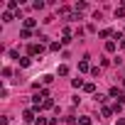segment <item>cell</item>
<instances>
[{"mask_svg":"<svg viewBox=\"0 0 125 125\" xmlns=\"http://www.w3.org/2000/svg\"><path fill=\"white\" fill-rule=\"evenodd\" d=\"M59 15H61V17H66V20H71V17H74L69 8H61V10H59Z\"/></svg>","mask_w":125,"mask_h":125,"instance_id":"3","label":"cell"},{"mask_svg":"<svg viewBox=\"0 0 125 125\" xmlns=\"http://www.w3.org/2000/svg\"><path fill=\"white\" fill-rule=\"evenodd\" d=\"M42 44H30V54H42Z\"/></svg>","mask_w":125,"mask_h":125,"instance_id":"2","label":"cell"},{"mask_svg":"<svg viewBox=\"0 0 125 125\" xmlns=\"http://www.w3.org/2000/svg\"><path fill=\"white\" fill-rule=\"evenodd\" d=\"M83 91H86V93H93V91H96V86H93V83H86V86H83Z\"/></svg>","mask_w":125,"mask_h":125,"instance_id":"6","label":"cell"},{"mask_svg":"<svg viewBox=\"0 0 125 125\" xmlns=\"http://www.w3.org/2000/svg\"><path fill=\"white\" fill-rule=\"evenodd\" d=\"M79 69H81V71H88V61H86V59L79 61Z\"/></svg>","mask_w":125,"mask_h":125,"instance_id":"4","label":"cell"},{"mask_svg":"<svg viewBox=\"0 0 125 125\" xmlns=\"http://www.w3.org/2000/svg\"><path fill=\"white\" fill-rule=\"evenodd\" d=\"M115 17H125V8H118L115 10Z\"/></svg>","mask_w":125,"mask_h":125,"instance_id":"9","label":"cell"},{"mask_svg":"<svg viewBox=\"0 0 125 125\" xmlns=\"http://www.w3.org/2000/svg\"><path fill=\"white\" fill-rule=\"evenodd\" d=\"M79 125H91V120H88V118H81V120H79Z\"/></svg>","mask_w":125,"mask_h":125,"instance_id":"10","label":"cell"},{"mask_svg":"<svg viewBox=\"0 0 125 125\" xmlns=\"http://www.w3.org/2000/svg\"><path fill=\"white\" fill-rule=\"evenodd\" d=\"M34 25H37L34 20H25V30H30V27H34Z\"/></svg>","mask_w":125,"mask_h":125,"instance_id":"8","label":"cell"},{"mask_svg":"<svg viewBox=\"0 0 125 125\" xmlns=\"http://www.w3.org/2000/svg\"><path fill=\"white\" fill-rule=\"evenodd\" d=\"M25 120H27V123L34 120V113H32V110H25Z\"/></svg>","mask_w":125,"mask_h":125,"instance_id":"7","label":"cell"},{"mask_svg":"<svg viewBox=\"0 0 125 125\" xmlns=\"http://www.w3.org/2000/svg\"><path fill=\"white\" fill-rule=\"evenodd\" d=\"M118 125H125V120H118Z\"/></svg>","mask_w":125,"mask_h":125,"instance_id":"11","label":"cell"},{"mask_svg":"<svg viewBox=\"0 0 125 125\" xmlns=\"http://www.w3.org/2000/svg\"><path fill=\"white\" fill-rule=\"evenodd\" d=\"M110 96H113V98H118V101H120V103H123V101H125V93H123V91H120V88H118V86H113V88H110Z\"/></svg>","mask_w":125,"mask_h":125,"instance_id":"1","label":"cell"},{"mask_svg":"<svg viewBox=\"0 0 125 125\" xmlns=\"http://www.w3.org/2000/svg\"><path fill=\"white\" fill-rule=\"evenodd\" d=\"M105 52H115V42H105Z\"/></svg>","mask_w":125,"mask_h":125,"instance_id":"5","label":"cell"},{"mask_svg":"<svg viewBox=\"0 0 125 125\" xmlns=\"http://www.w3.org/2000/svg\"><path fill=\"white\" fill-rule=\"evenodd\" d=\"M123 86H125V79H123Z\"/></svg>","mask_w":125,"mask_h":125,"instance_id":"12","label":"cell"}]
</instances>
